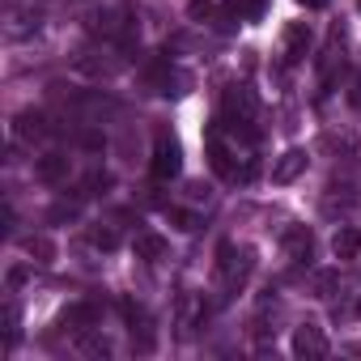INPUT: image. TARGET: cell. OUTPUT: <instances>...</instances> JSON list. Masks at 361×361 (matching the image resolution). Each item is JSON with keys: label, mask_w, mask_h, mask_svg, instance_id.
Segmentation results:
<instances>
[{"label": "cell", "mask_w": 361, "mask_h": 361, "mask_svg": "<svg viewBox=\"0 0 361 361\" xmlns=\"http://www.w3.org/2000/svg\"><path fill=\"white\" fill-rule=\"evenodd\" d=\"M13 132H18V140H39V136H47V119L35 111H22L13 119Z\"/></svg>", "instance_id": "11"}, {"label": "cell", "mask_w": 361, "mask_h": 361, "mask_svg": "<svg viewBox=\"0 0 361 361\" xmlns=\"http://www.w3.org/2000/svg\"><path fill=\"white\" fill-rule=\"evenodd\" d=\"M188 192H192V200H209V188H204V183H192Z\"/></svg>", "instance_id": "25"}, {"label": "cell", "mask_w": 361, "mask_h": 361, "mask_svg": "<svg viewBox=\"0 0 361 361\" xmlns=\"http://www.w3.org/2000/svg\"><path fill=\"white\" fill-rule=\"evenodd\" d=\"M47 217H51V221H64V217H77V209H73V204H56Z\"/></svg>", "instance_id": "24"}, {"label": "cell", "mask_w": 361, "mask_h": 361, "mask_svg": "<svg viewBox=\"0 0 361 361\" xmlns=\"http://www.w3.org/2000/svg\"><path fill=\"white\" fill-rule=\"evenodd\" d=\"M98 319H102V306H98V302H73V306L60 314V323H64L68 331H90V327H98Z\"/></svg>", "instance_id": "4"}, {"label": "cell", "mask_w": 361, "mask_h": 361, "mask_svg": "<svg viewBox=\"0 0 361 361\" xmlns=\"http://www.w3.org/2000/svg\"><path fill=\"white\" fill-rule=\"evenodd\" d=\"M26 255H35V264H56V243L35 234V238H26Z\"/></svg>", "instance_id": "15"}, {"label": "cell", "mask_w": 361, "mask_h": 361, "mask_svg": "<svg viewBox=\"0 0 361 361\" xmlns=\"http://www.w3.org/2000/svg\"><path fill=\"white\" fill-rule=\"evenodd\" d=\"M357 319H361V298H357Z\"/></svg>", "instance_id": "27"}, {"label": "cell", "mask_w": 361, "mask_h": 361, "mask_svg": "<svg viewBox=\"0 0 361 361\" xmlns=\"http://www.w3.org/2000/svg\"><path fill=\"white\" fill-rule=\"evenodd\" d=\"M149 170H153V178H157V183H166V178H174L178 170H183V149H178V140H170V136H157Z\"/></svg>", "instance_id": "3"}, {"label": "cell", "mask_w": 361, "mask_h": 361, "mask_svg": "<svg viewBox=\"0 0 361 361\" xmlns=\"http://www.w3.org/2000/svg\"><path fill=\"white\" fill-rule=\"evenodd\" d=\"M293 353H298V357H323V353H327V336H323L314 323H302V327L293 331Z\"/></svg>", "instance_id": "7"}, {"label": "cell", "mask_w": 361, "mask_h": 361, "mask_svg": "<svg viewBox=\"0 0 361 361\" xmlns=\"http://www.w3.org/2000/svg\"><path fill=\"white\" fill-rule=\"evenodd\" d=\"M336 285H340V272H331V268H327V272H319V276L310 281L314 298H331V289H336Z\"/></svg>", "instance_id": "18"}, {"label": "cell", "mask_w": 361, "mask_h": 361, "mask_svg": "<svg viewBox=\"0 0 361 361\" xmlns=\"http://www.w3.org/2000/svg\"><path fill=\"white\" fill-rule=\"evenodd\" d=\"M357 9H361V0H357Z\"/></svg>", "instance_id": "28"}, {"label": "cell", "mask_w": 361, "mask_h": 361, "mask_svg": "<svg viewBox=\"0 0 361 361\" xmlns=\"http://www.w3.org/2000/svg\"><path fill=\"white\" fill-rule=\"evenodd\" d=\"M306 149H285L276 161H272V183H293L298 174H306Z\"/></svg>", "instance_id": "5"}, {"label": "cell", "mask_w": 361, "mask_h": 361, "mask_svg": "<svg viewBox=\"0 0 361 361\" xmlns=\"http://www.w3.org/2000/svg\"><path fill=\"white\" fill-rule=\"evenodd\" d=\"M357 353H361V344H357Z\"/></svg>", "instance_id": "29"}, {"label": "cell", "mask_w": 361, "mask_h": 361, "mask_svg": "<svg viewBox=\"0 0 361 361\" xmlns=\"http://www.w3.org/2000/svg\"><path fill=\"white\" fill-rule=\"evenodd\" d=\"M251 268H255V251H251V247H234V243H221V247H217V272H221L226 298L247 285Z\"/></svg>", "instance_id": "1"}, {"label": "cell", "mask_w": 361, "mask_h": 361, "mask_svg": "<svg viewBox=\"0 0 361 361\" xmlns=\"http://www.w3.org/2000/svg\"><path fill=\"white\" fill-rule=\"evenodd\" d=\"M298 5H306V9H323L327 0H298Z\"/></svg>", "instance_id": "26"}, {"label": "cell", "mask_w": 361, "mask_h": 361, "mask_svg": "<svg viewBox=\"0 0 361 361\" xmlns=\"http://www.w3.org/2000/svg\"><path fill=\"white\" fill-rule=\"evenodd\" d=\"M161 255H166V238H161V234H140V238H136V259H149V264H153V259H161Z\"/></svg>", "instance_id": "14"}, {"label": "cell", "mask_w": 361, "mask_h": 361, "mask_svg": "<svg viewBox=\"0 0 361 361\" xmlns=\"http://www.w3.org/2000/svg\"><path fill=\"white\" fill-rule=\"evenodd\" d=\"M310 39H314V35H310V26H306V22H293V26L285 30V60H289V64H298V60L310 51Z\"/></svg>", "instance_id": "8"}, {"label": "cell", "mask_w": 361, "mask_h": 361, "mask_svg": "<svg viewBox=\"0 0 361 361\" xmlns=\"http://www.w3.org/2000/svg\"><path fill=\"white\" fill-rule=\"evenodd\" d=\"M221 123H226L230 132H251V123H255V94H251L247 85L226 90V102H221Z\"/></svg>", "instance_id": "2"}, {"label": "cell", "mask_w": 361, "mask_h": 361, "mask_svg": "<svg viewBox=\"0 0 361 361\" xmlns=\"http://www.w3.org/2000/svg\"><path fill=\"white\" fill-rule=\"evenodd\" d=\"M77 348H81L85 357H106V353H111V340H106V336H94V327H90V331H81Z\"/></svg>", "instance_id": "16"}, {"label": "cell", "mask_w": 361, "mask_h": 361, "mask_svg": "<svg viewBox=\"0 0 361 361\" xmlns=\"http://www.w3.org/2000/svg\"><path fill=\"white\" fill-rule=\"evenodd\" d=\"M188 18H192V22L213 18V5H209V0H192V5H188Z\"/></svg>", "instance_id": "21"}, {"label": "cell", "mask_w": 361, "mask_h": 361, "mask_svg": "<svg viewBox=\"0 0 361 361\" xmlns=\"http://www.w3.org/2000/svg\"><path fill=\"white\" fill-rule=\"evenodd\" d=\"M264 9H268V0H230L226 5V13H234L238 22H259Z\"/></svg>", "instance_id": "13"}, {"label": "cell", "mask_w": 361, "mask_h": 361, "mask_svg": "<svg viewBox=\"0 0 361 361\" xmlns=\"http://www.w3.org/2000/svg\"><path fill=\"white\" fill-rule=\"evenodd\" d=\"M26 276H30V272H26L22 264H18V268H9V289H22V285H26Z\"/></svg>", "instance_id": "23"}, {"label": "cell", "mask_w": 361, "mask_h": 361, "mask_svg": "<svg viewBox=\"0 0 361 361\" xmlns=\"http://www.w3.org/2000/svg\"><path fill=\"white\" fill-rule=\"evenodd\" d=\"M331 251H336V259H357V255H361V234H357L353 226L336 230V238H331Z\"/></svg>", "instance_id": "12"}, {"label": "cell", "mask_w": 361, "mask_h": 361, "mask_svg": "<svg viewBox=\"0 0 361 361\" xmlns=\"http://www.w3.org/2000/svg\"><path fill=\"white\" fill-rule=\"evenodd\" d=\"M166 221H174V230H196V217L183 209H166Z\"/></svg>", "instance_id": "20"}, {"label": "cell", "mask_w": 361, "mask_h": 361, "mask_svg": "<svg viewBox=\"0 0 361 361\" xmlns=\"http://www.w3.org/2000/svg\"><path fill=\"white\" fill-rule=\"evenodd\" d=\"M18 344V306L9 302L5 306V348H13Z\"/></svg>", "instance_id": "19"}, {"label": "cell", "mask_w": 361, "mask_h": 361, "mask_svg": "<svg viewBox=\"0 0 361 361\" xmlns=\"http://www.w3.org/2000/svg\"><path fill=\"white\" fill-rule=\"evenodd\" d=\"M348 106L353 111H361V73L353 77V85H348Z\"/></svg>", "instance_id": "22"}, {"label": "cell", "mask_w": 361, "mask_h": 361, "mask_svg": "<svg viewBox=\"0 0 361 361\" xmlns=\"http://www.w3.org/2000/svg\"><path fill=\"white\" fill-rule=\"evenodd\" d=\"M90 247H98V251H115V247H119V234H115L111 226H90Z\"/></svg>", "instance_id": "17"}, {"label": "cell", "mask_w": 361, "mask_h": 361, "mask_svg": "<svg viewBox=\"0 0 361 361\" xmlns=\"http://www.w3.org/2000/svg\"><path fill=\"white\" fill-rule=\"evenodd\" d=\"M209 166H213V170H217L221 178H238V166H234V153L226 149V140H221L217 132L209 136Z\"/></svg>", "instance_id": "9"}, {"label": "cell", "mask_w": 361, "mask_h": 361, "mask_svg": "<svg viewBox=\"0 0 361 361\" xmlns=\"http://www.w3.org/2000/svg\"><path fill=\"white\" fill-rule=\"evenodd\" d=\"M281 247H285V255H289V259L306 264V259H310V251H314V238H310V230H306V226H289V230L281 234Z\"/></svg>", "instance_id": "6"}, {"label": "cell", "mask_w": 361, "mask_h": 361, "mask_svg": "<svg viewBox=\"0 0 361 361\" xmlns=\"http://www.w3.org/2000/svg\"><path fill=\"white\" fill-rule=\"evenodd\" d=\"M64 174H68V157L64 153H43L35 161V178H39V183H60Z\"/></svg>", "instance_id": "10"}]
</instances>
